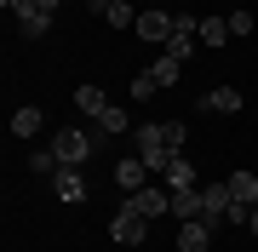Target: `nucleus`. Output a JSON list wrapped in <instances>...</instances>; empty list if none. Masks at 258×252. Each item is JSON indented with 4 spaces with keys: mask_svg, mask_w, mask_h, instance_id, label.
Returning <instances> with one entry per match:
<instances>
[{
    "mask_svg": "<svg viewBox=\"0 0 258 252\" xmlns=\"http://www.w3.org/2000/svg\"><path fill=\"white\" fill-rule=\"evenodd\" d=\"M178 75H184V63H178V57H155V63L144 69L138 80H132V98H149V92H161V86H178Z\"/></svg>",
    "mask_w": 258,
    "mask_h": 252,
    "instance_id": "1",
    "label": "nucleus"
},
{
    "mask_svg": "<svg viewBox=\"0 0 258 252\" xmlns=\"http://www.w3.org/2000/svg\"><path fill=\"white\" fill-rule=\"evenodd\" d=\"M230 212H235L230 184H201V224H207V229H218V224H230Z\"/></svg>",
    "mask_w": 258,
    "mask_h": 252,
    "instance_id": "2",
    "label": "nucleus"
},
{
    "mask_svg": "<svg viewBox=\"0 0 258 252\" xmlns=\"http://www.w3.org/2000/svg\"><path fill=\"white\" fill-rule=\"evenodd\" d=\"M52 155H57V166H81V160L92 155V132L63 126V132H57V143H52Z\"/></svg>",
    "mask_w": 258,
    "mask_h": 252,
    "instance_id": "3",
    "label": "nucleus"
},
{
    "mask_svg": "<svg viewBox=\"0 0 258 252\" xmlns=\"http://www.w3.org/2000/svg\"><path fill=\"white\" fill-rule=\"evenodd\" d=\"M132 35H138V40H149V46H166V40H172V12H166V6H144Z\"/></svg>",
    "mask_w": 258,
    "mask_h": 252,
    "instance_id": "4",
    "label": "nucleus"
},
{
    "mask_svg": "<svg viewBox=\"0 0 258 252\" xmlns=\"http://www.w3.org/2000/svg\"><path fill=\"white\" fill-rule=\"evenodd\" d=\"M109 235H115V246H144L149 218H144V212H132V206H120V212L109 218Z\"/></svg>",
    "mask_w": 258,
    "mask_h": 252,
    "instance_id": "5",
    "label": "nucleus"
},
{
    "mask_svg": "<svg viewBox=\"0 0 258 252\" xmlns=\"http://www.w3.org/2000/svg\"><path fill=\"white\" fill-rule=\"evenodd\" d=\"M132 212H144V218H161V212H172V189H155V184H144V189H132L126 195Z\"/></svg>",
    "mask_w": 258,
    "mask_h": 252,
    "instance_id": "6",
    "label": "nucleus"
},
{
    "mask_svg": "<svg viewBox=\"0 0 258 252\" xmlns=\"http://www.w3.org/2000/svg\"><path fill=\"white\" fill-rule=\"evenodd\" d=\"M92 12L103 23H115V29H138V6L132 0H92Z\"/></svg>",
    "mask_w": 258,
    "mask_h": 252,
    "instance_id": "7",
    "label": "nucleus"
},
{
    "mask_svg": "<svg viewBox=\"0 0 258 252\" xmlns=\"http://www.w3.org/2000/svg\"><path fill=\"white\" fill-rule=\"evenodd\" d=\"M149 178H155V172L144 166V155H126V160H115V184L126 189V195H132V189H144Z\"/></svg>",
    "mask_w": 258,
    "mask_h": 252,
    "instance_id": "8",
    "label": "nucleus"
},
{
    "mask_svg": "<svg viewBox=\"0 0 258 252\" xmlns=\"http://www.w3.org/2000/svg\"><path fill=\"white\" fill-rule=\"evenodd\" d=\"M201 109L207 115H235L241 109V92H235V86H212V92L201 98Z\"/></svg>",
    "mask_w": 258,
    "mask_h": 252,
    "instance_id": "9",
    "label": "nucleus"
},
{
    "mask_svg": "<svg viewBox=\"0 0 258 252\" xmlns=\"http://www.w3.org/2000/svg\"><path fill=\"white\" fill-rule=\"evenodd\" d=\"M161 178H166V189H195V166H189V155L178 149L172 160H166V172H161Z\"/></svg>",
    "mask_w": 258,
    "mask_h": 252,
    "instance_id": "10",
    "label": "nucleus"
},
{
    "mask_svg": "<svg viewBox=\"0 0 258 252\" xmlns=\"http://www.w3.org/2000/svg\"><path fill=\"white\" fill-rule=\"evenodd\" d=\"M212 229L201 224V218H189V224H178V252H207Z\"/></svg>",
    "mask_w": 258,
    "mask_h": 252,
    "instance_id": "11",
    "label": "nucleus"
},
{
    "mask_svg": "<svg viewBox=\"0 0 258 252\" xmlns=\"http://www.w3.org/2000/svg\"><path fill=\"white\" fill-rule=\"evenodd\" d=\"M52 184H57V201H69V206H75V201H86V184H81V172L57 166V172H52Z\"/></svg>",
    "mask_w": 258,
    "mask_h": 252,
    "instance_id": "12",
    "label": "nucleus"
},
{
    "mask_svg": "<svg viewBox=\"0 0 258 252\" xmlns=\"http://www.w3.org/2000/svg\"><path fill=\"white\" fill-rule=\"evenodd\" d=\"M75 109H81V115H92V121H98V115L109 109V98H103V86H75Z\"/></svg>",
    "mask_w": 258,
    "mask_h": 252,
    "instance_id": "13",
    "label": "nucleus"
},
{
    "mask_svg": "<svg viewBox=\"0 0 258 252\" xmlns=\"http://www.w3.org/2000/svg\"><path fill=\"white\" fill-rule=\"evenodd\" d=\"M172 218H201V189H172Z\"/></svg>",
    "mask_w": 258,
    "mask_h": 252,
    "instance_id": "14",
    "label": "nucleus"
},
{
    "mask_svg": "<svg viewBox=\"0 0 258 252\" xmlns=\"http://www.w3.org/2000/svg\"><path fill=\"white\" fill-rule=\"evenodd\" d=\"M224 184H230V195H235V201L258 206V178H252V172H230V178H224Z\"/></svg>",
    "mask_w": 258,
    "mask_h": 252,
    "instance_id": "15",
    "label": "nucleus"
},
{
    "mask_svg": "<svg viewBox=\"0 0 258 252\" xmlns=\"http://www.w3.org/2000/svg\"><path fill=\"white\" fill-rule=\"evenodd\" d=\"M35 132H40V109H35V103H23V109L12 115V138H35Z\"/></svg>",
    "mask_w": 258,
    "mask_h": 252,
    "instance_id": "16",
    "label": "nucleus"
},
{
    "mask_svg": "<svg viewBox=\"0 0 258 252\" xmlns=\"http://www.w3.org/2000/svg\"><path fill=\"white\" fill-rule=\"evenodd\" d=\"M224 40H235L230 23H224V18H201V46H224Z\"/></svg>",
    "mask_w": 258,
    "mask_h": 252,
    "instance_id": "17",
    "label": "nucleus"
},
{
    "mask_svg": "<svg viewBox=\"0 0 258 252\" xmlns=\"http://www.w3.org/2000/svg\"><path fill=\"white\" fill-rule=\"evenodd\" d=\"M195 40H201V35H172V40H166L161 52H166V57H178V63H184V57L195 52Z\"/></svg>",
    "mask_w": 258,
    "mask_h": 252,
    "instance_id": "18",
    "label": "nucleus"
},
{
    "mask_svg": "<svg viewBox=\"0 0 258 252\" xmlns=\"http://www.w3.org/2000/svg\"><path fill=\"white\" fill-rule=\"evenodd\" d=\"M98 126H103V132H126L132 121H126V109H120V103H109V109L98 115Z\"/></svg>",
    "mask_w": 258,
    "mask_h": 252,
    "instance_id": "19",
    "label": "nucleus"
},
{
    "mask_svg": "<svg viewBox=\"0 0 258 252\" xmlns=\"http://www.w3.org/2000/svg\"><path fill=\"white\" fill-rule=\"evenodd\" d=\"M224 23H230V35H252V12H247V6H235Z\"/></svg>",
    "mask_w": 258,
    "mask_h": 252,
    "instance_id": "20",
    "label": "nucleus"
},
{
    "mask_svg": "<svg viewBox=\"0 0 258 252\" xmlns=\"http://www.w3.org/2000/svg\"><path fill=\"white\" fill-rule=\"evenodd\" d=\"M161 126H166V149H184V132H189V126H184V121H161Z\"/></svg>",
    "mask_w": 258,
    "mask_h": 252,
    "instance_id": "21",
    "label": "nucleus"
},
{
    "mask_svg": "<svg viewBox=\"0 0 258 252\" xmlns=\"http://www.w3.org/2000/svg\"><path fill=\"white\" fill-rule=\"evenodd\" d=\"M29 166H35V172H52L57 155H52V149H35V155H29Z\"/></svg>",
    "mask_w": 258,
    "mask_h": 252,
    "instance_id": "22",
    "label": "nucleus"
},
{
    "mask_svg": "<svg viewBox=\"0 0 258 252\" xmlns=\"http://www.w3.org/2000/svg\"><path fill=\"white\" fill-rule=\"evenodd\" d=\"M29 6H40V12H57V6H63V0H29Z\"/></svg>",
    "mask_w": 258,
    "mask_h": 252,
    "instance_id": "23",
    "label": "nucleus"
},
{
    "mask_svg": "<svg viewBox=\"0 0 258 252\" xmlns=\"http://www.w3.org/2000/svg\"><path fill=\"white\" fill-rule=\"evenodd\" d=\"M247 229H252V235H258V206H252V218H247Z\"/></svg>",
    "mask_w": 258,
    "mask_h": 252,
    "instance_id": "24",
    "label": "nucleus"
},
{
    "mask_svg": "<svg viewBox=\"0 0 258 252\" xmlns=\"http://www.w3.org/2000/svg\"><path fill=\"white\" fill-rule=\"evenodd\" d=\"M149 6H166V0H149Z\"/></svg>",
    "mask_w": 258,
    "mask_h": 252,
    "instance_id": "25",
    "label": "nucleus"
}]
</instances>
